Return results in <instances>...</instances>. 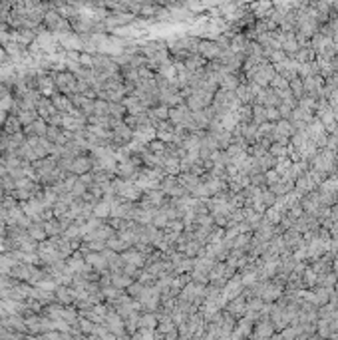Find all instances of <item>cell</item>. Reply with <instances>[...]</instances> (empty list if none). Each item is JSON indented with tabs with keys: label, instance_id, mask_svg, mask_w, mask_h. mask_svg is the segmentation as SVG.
Segmentation results:
<instances>
[{
	"label": "cell",
	"instance_id": "cell-1",
	"mask_svg": "<svg viewBox=\"0 0 338 340\" xmlns=\"http://www.w3.org/2000/svg\"><path fill=\"white\" fill-rule=\"evenodd\" d=\"M336 151H330V149H318V153L311 159V169L318 171V173H324L326 177H332L336 175Z\"/></svg>",
	"mask_w": 338,
	"mask_h": 340
},
{
	"label": "cell",
	"instance_id": "cell-2",
	"mask_svg": "<svg viewBox=\"0 0 338 340\" xmlns=\"http://www.w3.org/2000/svg\"><path fill=\"white\" fill-rule=\"evenodd\" d=\"M42 26L46 28V32H50V34H54V36H62V34H70V32H72L70 20L62 18L54 8H50V10L46 12Z\"/></svg>",
	"mask_w": 338,
	"mask_h": 340
},
{
	"label": "cell",
	"instance_id": "cell-3",
	"mask_svg": "<svg viewBox=\"0 0 338 340\" xmlns=\"http://www.w3.org/2000/svg\"><path fill=\"white\" fill-rule=\"evenodd\" d=\"M54 84H56V94H62L68 98L78 94V78L68 70L54 72Z\"/></svg>",
	"mask_w": 338,
	"mask_h": 340
},
{
	"label": "cell",
	"instance_id": "cell-4",
	"mask_svg": "<svg viewBox=\"0 0 338 340\" xmlns=\"http://www.w3.org/2000/svg\"><path fill=\"white\" fill-rule=\"evenodd\" d=\"M112 213H110V217H115V219H128L132 221L134 217V209H135V203L132 201H126V199H121V197H115L112 203Z\"/></svg>",
	"mask_w": 338,
	"mask_h": 340
},
{
	"label": "cell",
	"instance_id": "cell-5",
	"mask_svg": "<svg viewBox=\"0 0 338 340\" xmlns=\"http://www.w3.org/2000/svg\"><path fill=\"white\" fill-rule=\"evenodd\" d=\"M26 143L32 147V151L36 153L38 159H44L48 156H54V151H56V145L50 143L46 137H26Z\"/></svg>",
	"mask_w": 338,
	"mask_h": 340
},
{
	"label": "cell",
	"instance_id": "cell-6",
	"mask_svg": "<svg viewBox=\"0 0 338 340\" xmlns=\"http://www.w3.org/2000/svg\"><path fill=\"white\" fill-rule=\"evenodd\" d=\"M197 54L201 58H205L207 62H213V60H219L221 58V48L217 46L215 40H207V38H199V46H197Z\"/></svg>",
	"mask_w": 338,
	"mask_h": 340
},
{
	"label": "cell",
	"instance_id": "cell-7",
	"mask_svg": "<svg viewBox=\"0 0 338 340\" xmlns=\"http://www.w3.org/2000/svg\"><path fill=\"white\" fill-rule=\"evenodd\" d=\"M316 227H320V221L315 217V215H306V213H302L300 217L294 221V231H298L300 235H306V233H311V231H315Z\"/></svg>",
	"mask_w": 338,
	"mask_h": 340
},
{
	"label": "cell",
	"instance_id": "cell-8",
	"mask_svg": "<svg viewBox=\"0 0 338 340\" xmlns=\"http://www.w3.org/2000/svg\"><path fill=\"white\" fill-rule=\"evenodd\" d=\"M32 269L34 265H28V263H16L12 269H10V274L14 281L18 283H28L30 285V279H32Z\"/></svg>",
	"mask_w": 338,
	"mask_h": 340
},
{
	"label": "cell",
	"instance_id": "cell-9",
	"mask_svg": "<svg viewBox=\"0 0 338 340\" xmlns=\"http://www.w3.org/2000/svg\"><path fill=\"white\" fill-rule=\"evenodd\" d=\"M70 100H72V104H74V110H78V112L84 113L86 117L94 115V102H96V100H90V98L80 96V94H74Z\"/></svg>",
	"mask_w": 338,
	"mask_h": 340
},
{
	"label": "cell",
	"instance_id": "cell-10",
	"mask_svg": "<svg viewBox=\"0 0 338 340\" xmlns=\"http://www.w3.org/2000/svg\"><path fill=\"white\" fill-rule=\"evenodd\" d=\"M121 261H124L126 265H132V267H137V269H145V255L139 253L135 247H130V249L126 253H121Z\"/></svg>",
	"mask_w": 338,
	"mask_h": 340
},
{
	"label": "cell",
	"instance_id": "cell-11",
	"mask_svg": "<svg viewBox=\"0 0 338 340\" xmlns=\"http://www.w3.org/2000/svg\"><path fill=\"white\" fill-rule=\"evenodd\" d=\"M52 104H54V108L58 110V113H62V115H72L76 110H74V104H72V100L68 98V96H62V94H54L52 98Z\"/></svg>",
	"mask_w": 338,
	"mask_h": 340
},
{
	"label": "cell",
	"instance_id": "cell-12",
	"mask_svg": "<svg viewBox=\"0 0 338 340\" xmlns=\"http://www.w3.org/2000/svg\"><path fill=\"white\" fill-rule=\"evenodd\" d=\"M300 207L306 215H315L320 207V195L318 191H313V193H306L302 199H300Z\"/></svg>",
	"mask_w": 338,
	"mask_h": 340
},
{
	"label": "cell",
	"instance_id": "cell-13",
	"mask_svg": "<svg viewBox=\"0 0 338 340\" xmlns=\"http://www.w3.org/2000/svg\"><path fill=\"white\" fill-rule=\"evenodd\" d=\"M121 104H124V108L128 110L130 115H141V113H147V110H149V108H147L139 98H135V96H126Z\"/></svg>",
	"mask_w": 338,
	"mask_h": 340
},
{
	"label": "cell",
	"instance_id": "cell-14",
	"mask_svg": "<svg viewBox=\"0 0 338 340\" xmlns=\"http://www.w3.org/2000/svg\"><path fill=\"white\" fill-rule=\"evenodd\" d=\"M22 132H24V136L26 137H46V132H48V123L44 121V119H36V121H32L30 126H26V128H22Z\"/></svg>",
	"mask_w": 338,
	"mask_h": 340
},
{
	"label": "cell",
	"instance_id": "cell-15",
	"mask_svg": "<svg viewBox=\"0 0 338 340\" xmlns=\"http://www.w3.org/2000/svg\"><path fill=\"white\" fill-rule=\"evenodd\" d=\"M91 171V158H90V153H84V156H78L70 167V173L74 175H84V173H90Z\"/></svg>",
	"mask_w": 338,
	"mask_h": 340
},
{
	"label": "cell",
	"instance_id": "cell-16",
	"mask_svg": "<svg viewBox=\"0 0 338 340\" xmlns=\"http://www.w3.org/2000/svg\"><path fill=\"white\" fill-rule=\"evenodd\" d=\"M283 239H285V245H287L289 251H296V249H300V247H306L302 235H300L298 231H294V229L285 231V233H283Z\"/></svg>",
	"mask_w": 338,
	"mask_h": 340
},
{
	"label": "cell",
	"instance_id": "cell-17",
	"mask_svg": "<svg viewBox=\"0 0 338 340\" xmlns=\"http://www.w3.org/2000/svg\"><path fill=\"white\" fill-rule=\"evenodd\" d=\"M177 181L185 187L187 191H189V195H191V191L197 187V185L201 183V177H197L195 173H191V171H185V173H179L177 175Z\"/></svg>",
	"mask_w": 338,
	"mask_h": 340
},
{
	"label": "cell",
	"instance_id": "cell-18",
	"mask_svg": "<svg viewBox=\"0 0 338 340\" xmlns=\"http://www.w3.org/2000/svg\"><path fill=\"white\" fill-rule=\"evenodd\" d=\"M22 132V123H20V119H18V115H6V119H4V123H2V134H6V136H14V134H20Z\"/></svg>",
	"mask_w": 338,
	"mask_h": 340
},
{
	"label": "cell",
	"instance_id": "cell-19",
	"mask_svg": "<svg viewBox=\"0 0 338 340\" xmlns=\"http://www.w3.org/2000/svg\"><path fill=\"white\" fill-rule=\"evenodd\" d=\"M219 121H221V128H223L225 132H231V134H233V130L239 126V123H241L237 112H227V113L219 115Z\"/></svg>",
	"mask_w": 338,
	"mask_h": 340
},
{
	"label": "cell",
	"instance_id": "cell-20",
	"mask_svg": "<svg viewBox=\"0 0 338 340\" xmlns=\"http://www.w3.org/2000/svg\"><path fill=\"white\" fill-rule=\"evenodd\" d=\"M28 235L32 237L36 243H44V241L48 239V235H46V231H44V223H42V221H32V223H30V227H28Z\"/></svg>",
	"mask_w": 338,
	"mask_h": 340
},
{
	"label": "cell",
	"instance_id": "cell-21",
	"mask_svg": "<svg viewBox=\"0 0 338 340\" xmlns=\"http://www.w3.org/2000/svg\"><path fill=\"white\" fill-rule=\"evenodd\" d=\"M134 283V279H130L128 274H124V272H112V287H115V289H126L128 291V287Z\"/></svg>",
	"mask_w": 338,
	"mask_h": 340
},
{
	"label": "cell",
	"instance_id": "cell-22",
	"mask_svg": "<svg viewBox=\"0 0 338 340\" xmlns=\"http://www.w3.org/2000/svg\"><path fill=\"white\" fill-rule=\"evenodd\" d=\"M110 213H112V205L108 203V201H98L96 205H94V217H98V219H102V221H108L110 219Z\"/></svg>",
	"mask_w": 338,
	"mask_h": 340
},
{
	"label": "cell",
	"instance_id": "cell-23",
	"mask_svg": "<svg viewBox=\"0 0 338 340\" xmlns=\"http://www.w3.org/2000/svg\"><path fill=\"white\" fill-rule=\"evenodd\" d=\"M56 300L58 302H62V304H68V302H74V295H72V289L70 287H64V285H60L54 293Z\"/></svg>",
	"mask_w": 338,
	"mask_h": 340
},
{
	"label": "cell",
	"instance_id": "cell-24",
	"mask_svg": "<svg viewBox=\"0 0 338 340\" xmlns=\"http://www.w3.org/2000/svg\"><path fill=\"white\" fill-rule=\"evenodd\" d=\"M106 247H108L110 251L117 253V255H121V253H126V251L130 249V245H128L126 241H121L119 237H113V239H110V241L106 243Z\"/></svg>",
	"mask_w": 338,
	"mask_h": 340
},
{
	"label": "cell",
	"instance_id": "cell-25",
	"mask_svg": "<svg viewBox=\"0 0 338 340\" xmlns=\"http://www.w3.org/2000/svg\"><path fill=\"white\" fill-rule=\"evenodd\" d=\"M44 231H46L48 239H54V237H60V235H64V231H62V227H60V223H58V219H56V217L44 223Z\"/></svg>",
	"mask_w": 338,
	"mask_h": 340
},
{
	"label": "cell",
	"instance_id": "cell-26",
	"mask_svg": "<svg viewBox=\"0 0 338 340\" xmlns=\"http://www.w3.org/2000/svg\"><path fill=\"white\" fill-rule=\"evenodd\" d=\"M291 145V143H289ZM289 145L285 143H270L269 147V153L274 158V159H281V158H289Z\"/></svg>",
	"mask_w": 338,
	"mask_h": 340
},
{
	"label": "cell",
	"instance_id": "cell-27",
	"mask_svg": "<svg viewBox=\"0 0 338 340\" xmlns=\"http://www.w3.org/2000/svg\"><path fill=\"white\" fill-rule=\"evenodd\" d=\"M265 219H267L270 225H274V227H276V225L281 223V219H283V213H281V209H279V207H274V205H272V207H269V209L265 211Z\"/></svg>",
	"mask_w": 338,
	"mask_h": 340
},
{
	"label": "cell",
	"instance_id": "cell-28",
	"mask_svg": "<svg viewBox=\"0 0 338 340\" xmlns=\"http://www.w3.org/2000/svg\"><path fill=\"white\" fill-rule=\"evenodd\" d=\"M147 151H151L153 156H158V158H163L165 151H167V143H163V141H159V139L156 137V139H153V141L147 145Z\"/></svg>",
	"mask_w": 338,
	"mask_h": 340
},
{
	"label": "cell",
	"instance_id": "cell-29",
	"mask_svg": "<svg viewBox=\"0 0 338 340\" xmlns=\"http://www.w3.org/2000/svg\"><path fill=\"white\" fill-rule=\"evenodd\" d=\"M18 119H20V123H22V128H26V126H30L32 121L38 119V112H36V110H24V112L18 113Z\"/></svg>",
	"mask_w": 338,
	"mask_h": 340
},
{
	"label": "cell",
	"instance_id": "cell-30",
	"mask_svg": "<svg viewBox=\"0 0 338 340\" xmlns=\"http://www.w3.org/2000/svg\"><path fill=\"white\" fill-rule=\"evenodd\" d=\"M269 88H272L274 91H285V90H289V80H285L279 74H274L272 80H270V84H269Z\"/></svg>",
	"mask_w": 338,
	"mask_h": 340
},
{
	"label": "cell",
	"instance_id": "cell-31",
	"mask_svg": "<svg viewBox=\"0 0 338 340\" xmlns=\"http://www.w3.org/2000/svg\"><path fill=\"white\" fill-rule=\"evenodd\" d=\"M265 121H267V108L253 106V123H255V126H263Z\"/></svg>",
	"mask_w": 338,
	"mask_h": 340
},
{
	"label": "cell",
	"instance_id": "cell-32",
	"mask_svg": "<svg viewBox=\"0 0 338 340\" xmlns=\"http://www.w3.org/2000/svg\"><path fill=\"white\" fill-rule=\"evenodd\" d=\"M94 115L110 117V104H108L106 100H96V102H94Z\"/></svg>",
	"mask_w": 338,
	"mask_h": 340
},
{
	"label": "cell",
	"instance_id": "cell-33",
	"mask_svg": "<svg viewBox=\"0 0 338 340\" xmlns=\"http://www.w3.org/2000/svg\"><path fill=\"white\" fill-rule=\"evenodd\" d=\"M289 88H291V91H293V96L296 98V102H298L300 98H304V88H302V80H300V78H294L293 82H289Z\"/></svg>",
	"mask_w": 338,
	"mask_h": 340
},
{
	"label": "cell",
	"instance_id": "cell-34",
	"mask_svg": "<svg viewBox=\"0 0 338 340\" xmlns=\"http://www.w3.org/2000/svg\"><path fill=\"white\" fill-rule=\"evenodd\" d=\"M237 115H239V121H241V123L253 121V106H241V108L237 110Z\"/></svg>",
	"mask_w": 338,
	"mask_h": 340
},
{
	"label": "cell",
	"instance_id": "cell-35",
	"mask_svg": "<svg viewBox=\"0 0 338 340\" xmlns=\"http://www.w3.org/2000/svg\"><path fill=\"white\" fill-rule=\"evenodd\" d=\"M291 165H293V161L289 159V158H281V159H276V165H274V171L279 173L281 177H285L287 173H289V169H291Z\"/></svg>",
	"mask_w": 338,
	"mask_h": 340
},
{
	"label": "cell",
	"instance_id": "cell-36",
	"mask_svg": "<svg viewBox=\"0 0 338 340\" xmlns=\"http://www.w3.org/2000/svg\"><path fill=\"white\" fill-rule=\"evenodd\" d=\"M239 291H241V279H239V276H235V279H229V281H227L225 295H227V296H235Z\"/></svg>",
	"mask_w": 338,
	"mask_h": 340
},
{
	"label": "cell",
	"instance_id": "cell-37",
	"mask_svg": "<svg viewBox=\"0 0 338 340\" xmlns=\"http://www.w3.org/2000/svg\"><path fill=\"white\" fill-rule=\"evenodd\" d=\"M88 193V187H86V185L80 181V177H78V181L74 183V187H72V191H70V195L74 197V199H82L84 195Z\"/></svg>",
	"mask_w": 338,
	"mask_h": 340
},
{
	"label": "cell",
	"instance_id": "cell-38",
	"mask_svg": "<svg viewBox=\"0 0 338 340\" xmlns=\"http://www.w3.org/2000/svg\"><path fill=\"white\" fill-rule=\"evenodd\" d=\"M68 211H70V207H68L62 199H58V201L52 205V213H54V217H56V219H58V217H62V215H66Z\"/></svg>",
	"mask_w": 338,
	"mask_h": 340
},
{
	"label": "cell",
	"instance_id": "cell-39",
	"mask_svg": "<svg viewBox=\"0 0 338 340\" xmlns=\"http://www.w3.org/2000/svg\"><path fill=\"white\" fill-rule=\"evenodd\" d=\"M106 322H108V328H112L113 332H121V318L117 315H108L106 317Z\"/></svg>",
	"mask_w": 338,
	"mask_h": 340
},
{
	"label": "cell",
	"instance_id": "cell-40",
	"mask_svg": "<svg viewBox=\"0 0 338 340\" xmlns=\"http://www.w3.org/2000/svg\"><path fill=\"white\" fill-rule=\"evenodd\" d=\"M336 279H338V276H336V274L330 271V272H326V274H320L316 281H318L320 285H324V289H330V287L336 283Z\"/></svg>",
	"mask_w": 338,
	"mask_h": 340
},
{
	"label": "cell",
	"instance_id": "cell-41",
	"mask_svg": "<svg viewBox=\"0 0 338 340\" xmlns=\"http://www.w3.org/2000/svg\"><path fill=\"white\" fill-rule=\"evenodd\" d=\"M12 98V86L8 82H0V102Z\"/></svg>",
	"mask_w": 338,
	"mask_h": 340
},
{
	"label": "cell",
	"instance_id": "cell-42",
	"mask_svg": "<svg viewBox=\"0 0 338 340\" xmlns=\"http://www.w3.org/2000/svg\"><path fill=\"white\" fill-rule=\"evenodd\" d=\"M265 179H267V187H272V185H276V183L281 181V175L276 173L274 169H270V171L265 173Z\"/></svg>",
	"mask_w": 338,
	"mask_h": 340
},
{
	"label": "cell",
	"instance_id": "cell-43",
	"mask_svg": "<svg viewBox=\"0 0 338 340\" xmlns=\"http://www.w3.org/2000/svg\"><path fill=\"white\" fill-rule=\"evenodd\" d=\"M143 289H145V287H143V285H141L139 281H134V283H132V285L128 287V293H130L132 296H141Z\"/></svg>",
	"mask_w": 338,
	"mask_h": 340
},
{
	"label": "cell",
	"instance_id": "cell-44",
	"mask_svg": "<svg viewBox=\"0 0 338 340\" xmlns=\"http://www.w3.org/2000/svg\"><path fill=\"white\" fill-rule=\"evenodd\" d=\"M86 245H88V251H91V253H102L106 249L104 241H91V243H86Z\"/></svg>",
	"mask_w": 338,
	"mask_h": 340
},
{
	"label": "cell",
	"instance_id": "cell-45",
	"mask_svg": "<svg viewBox=\"0 0 338 340\" xmlns=\"http://www.w3.org/2000/svg\"><path fill=\"white\" fill-rule=\"evenodd\" d=\"M267 121L269 123H276V121H281V113L276 108H267Z\"/></svg>",
	"mask_w": 338,
	"mask_h": 340
},
{
	"label": "cell",
	"instance_id": "cell-46",
	"mask_svg": "<svg viewBox=\"0 0 338 340\" xmlns=\"http://www.w3.org/2000/svg\"><path fill=\"white\" fill-rule=\"evenodd\" d=\"M302 274H304V283H306V285H311V287H313V285L316 283V272H315L313 269H304Z\"/></svg>",
	"mask_w": 338,
	"mask_h": 340
},
{
	"label": "cell",
	"instance_id": "cell-47",
	"mask_svg": "<svg viewBox=\"0 0 338 340\" xmlns=\"http://www.w3.org/2000/svg\"><path fill=\"white\" fill-rule=\"evenodd\" d=\"M80 66H84V68H90L91 70V56L90 54H80Z\"/></svg>",
	"mask_w": 338,
	"mask_h": 340
},
{
	"label": "cell",
	"instance_id": "cell-48",
	"mask_svg": "<svg viewBox=\"0 0 338 340\" xmlns=\"http://www.w3.org/2000/svg\"><path fill=\"white\" fill-rule=\"evenodd\" d=\"M80 181L86 185V187H90V185H94V175H91V171L84 173V175H80Z\"/></svg>",
	"mask_w": 338,
	"mask_h": 340
},
{
	"label": "cell",
	"instance_id": "cell-49",
	"mask_svg": "<svg viewBox=\"0 0 338 340\" xmlns=\"http://www.w3.org/2000/svg\"><path fill=\"white\" fill-rule=\"evenodd\" d=\"M80 324H82V330L84 332H91V330H94V324H91V320H88V318H82Z\"/></svg>",
	"mask_w": 338,
	"mask_h": 340
},
{
	"label": "cell",
	"instance_id": "cell-50",
	"mask_svg": "<svg viewBox=\"0 0 338 340\" xmlns=\"http://www.w3.org/2000/svg\"><path fill=\"white\" fill-rule=\"evenodd\" d=\"M6 58H8V56H6V52H4V48H2V46H0V66H4V64H6Z\"/></svg>",
	"mask_w": 338,
	"mask_h": 340
},
{
	"label": "cell",
	"instance_id": "cell-51",
	"mask_svg": "<svg viewBox=\"0 0 338 340\" xmlns=\"http://www.w3.org/2000/svg\"><path fill=\"white\" fill-rule=\"evenodd\" d=\"M143 324H145V326H151V324H156V320H153L151 315H147V317H143Z\"/></svg>",
	"mask_w": 338,
	"mask_h": 340
},
{
	"label": "cell",
	"instance_id": "cell-52",
	"mask_svg": "<svg viewBox=\"0 0 338 340\" xmlns=\"http://www.w3.org/2000/svg\"><path fill=\"white\" fill-rule=\"evenodd\" d=\"M332 272L338 276V259H336V257H334V261H332Z\"/></svg>",
	"mask_w": 338,
	"mask_h": 340
},
{
	"label": "cell",
	"instance_id": "cell-53",
	"mask_svg": "<svg viewBox=\"0 0 338 340\" xmlns=\"http://www.w3.org/2000/svg\"><path fill=\"white\" fill-rule=\"evenodd\" d=\"M0 237H6V225H0Z\"/></svg>",
	"mask_w": 338,
	"mask_h": 340
},
{
	"label": "cell",
	"instance_id": "cell-54",
	"mask_svg": "<svg viewBox=\"0 0 338 340\" xmlns=\"http://www.w3.org/2000/svg\"><path fill=\"white\" fill-rule=\"evenodd\" d=\"M0 225H4V217H2V213H0Z\"/></svg>",
	"mask_w": 338,
	"mask_h": 340
},
{
	"label": "cell",
	"instance_id": "cell-55",
	"mask_svg": "<svg viewBox=\"0 0 338 340\" xmlns=\"http://www.w3.org/2000/svg\"><path fill=\"white\" fill-rule=\"evenodd\" d=\"M76 340H86V338H82V336H78V338H76Z\"/></svg>",
	"mask_w": 338,
	"mask_h": 340
},
{
	"label": "cell",
	"instance_id": "cell-56",
	"mask_svg": "<svg viewBox=\"0 0 338 340\" xmlns=\"http://www.w3.org/2000/svg\"><path fill=\"white\" fill-rule=\"evenodd\" d=\"M336 259H338V253H336Z\"/></svg>",
	"mask_w": 338,
	"mask_h": 340
}]
</instances>
